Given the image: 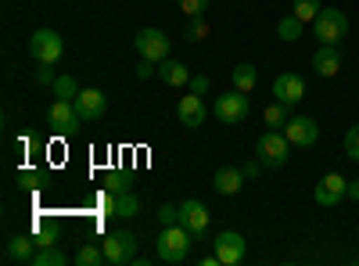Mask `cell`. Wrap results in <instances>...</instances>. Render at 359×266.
Listing matches in <instances>:
<instances>
[{
    "label": "cell",
    "instance_id": "obj_1",
    "mask_svg": "<svg viewBox=\"0 0 359 266\" xmlns=\"http://www.w3.org/2000/svg\"><path fill=\"white\" fill-rule=\"evenodd\" d=\"M255 155H259L262 166L280 169L291 159V140L284 137V130H262L259 133V144H255Z\"/></svg>",
    "mask_w": 359,
    "mask_h": 266
},
{
    "label": "cell",
    "instance_id": "obj_2",
    "mask_svg": "<svg viewBox=\"0 0 359 266\" xmlns=\"http://www.w3.org/2000/svg\"><path fill=\"white\" fill-rule=\"evenodd\" d=\"M191 241H194V234L184 223L162 227V234H158V259L162 262H184L187 252H191Z\"/></svg>",
    "mask_w": 359,
    "mask_h": 266
},
{
    "label": "cell",
    "instance_id": "obj_3",
    "mask_svg": "<svg viewBox=\"0 0 359 266\" xmlns=\"http://www.w3.org/2000/svg\"><path fill=\"white\" fill-rule=\"evenodd\" d=\"M212 115L223 123V126H241L248 123V115H252V101L245 91H230V94H219L212 101Z\"/></svg>",
    "mask_w": 359,
    "mask_h": 266
},
{
    "label": "cell",
    "instance_id": "obj_4",
    "mask_svg": "<svg viewBox=\"0 0 359 266\" xmlns=\"http://www.w3.org/2000/svg\"><path fill=\"white\" fill-rule=\"evenodd\" d=\"M101 248H104V259H108L111 266H130V262L140 259V238H137V234H130V230L108 234Z\"/></svg>",
    "mask_w": 359,
    "mask_h": 266
},
{
    "label": "cell",
    "instance_id": "obj_5",
    "mask_svg": "<svg viewBox=\"0 0 359 266\" xmlns=\"http://www.w3.org/2000/svg\"><path fill=\"white\" fill-rule=\"evenodd\" d=\"M345 33H348V15L338 11V8H323V11L316 15V22H313V36H316L320 44L341 47Z\"/></svg>",
    "mask_w": 359,
    "mask_h": 266
},
{
    "label": "cell",
    "instance_id": "obj_6",
    "mask_svg": "<svg viewBox=\"0 0 359 266\" xmlns=\"http://www.w3.org/2000/svg\"><path fill=\"white\" fill-rule=\"evenodd\" d=\"M29 54H33L40 65H57L65 54V40L57 36L54 29H36V33L29 36Z\"/></svg>",
    "mask_w": 359,
    "mask_h": 266
},
{
    "label": "cell",
    "instance_id": "obj_7",
    "mask_svg": "<svg viewBox=\"0 0 359 266\" xmlns=\"http://www.w3.org/2000/svg\"><path fill=\"white\" fill-rule=\"evenodd\" d=\"M212 245H216V255H219L223 266H237V262L245 259V252H248L245 234H237V230H219L216 238H212Z\"/></svg>",
    "mask_w": 359,
    "mask_h": 266
},
{
    "label": "cell",
    "instance_id": "obj_8",
    "mask_svg": "<svg viewBox=\"0 0 359 266\" xmlns=\"http://www.w3.org/2000/svg\"><path fill=\"white\" fill-rule=\"evenodd\" d=\"M284 137L291 140V147H313L320 140V126L309 115H291L287 126H284Z\"/></svg>",
    "mask_w": 359,
    "mask_h": 266
},
{
    "label": "cell",
    "instance_id": "obj_9",
    "mask_svg": "<svg viewBox=\"0 0 359 266\" xmlns=\"http://www.w3.org/2000/svg\"><path fill=\"white\" fill-rule=\"evenodd\" d=\"M133 47H137L140 58H151V62H165L169 58V40H165L162 29H140Z\"/></svg>",
    "mask_w": 359,
    "mask_h": 266
},
{
    "label": "cell",
    "instance_id": "obj_10",
    "mask_svg": "<svg viewBox=\"0 0 359 266\" xmlns=\"http://www.w3.org/2000/svg\"><path fill=\"white\" fill-rule=\"evenodd\" d=\"M306 98V79L298 76V72H280L277 79H273V101H280V105H298Z\"/></svg>",
    "mask_w": 359,
    "mask_h": 266
},
{
    "label": "cell",
    "instance_id": "obj_11",
    "mask_svg": "<svg viewBox=\"0 0 359 266\" xmlns=\"http://www.w3.org/2000/svg\"><path fill=\"white\" fill-rule=\"evenodd\" d=\"M76 112L83 115V123H97L108 112V98L97 91V86H86V91L76 94Z\"/></svg>",
    "mask_w": 359,
    "mask_h": 266
},
{
    "label": "cell",
    "instance_id": "obj_12",
    "mask_svg": "<svg viewBox=\"0 0 359 266\" xmlns=\"http://www.w3.org/2000/svg\"><path fill=\"white\" fill-rule=\"evenodd\" d=\"M47 119H50V126H54L57 133H72V130L83 123V115L76 112V101H62V98H57V101L47 108Z\"/></svg>",
    "mask_w": 359,
    "mask_h": 266
},
{
    "label": "cell",
    "instance_id": "obj_13",
    "mask_svg": "<svg viewBox=\"0 0 359 266\" xmlns=\"http://www.w3.org/2000/svg\"><path fill=\"white\" fill-rule=\"evenodd\" d=\"M345 194H348V180H345L341 173H327L323 180L316 184V191H313L316 205H338Z\"/></svg>",
    "mask_w": 359,
    "mask_h": 266
},
{
    "label": "cell",
    "instance_id": "obj_14",
    "mask_svg": "<svg viewBox=\"0 0 359 266\" xmlns=\"http://www.w3.org/2000/svg\"><path fill=\"white\" fill-rule=\"evenodd\" d=\"M180 223H184L191 234H194V241H201L205 238V230H208V209H205V205L201 201H184V205H180Z\"/></svg>",
    "mask_w": 359,
    "mask_h": 266
},
{
    "label": "cell",
    "instance_id": "obj_15",
    "mask_svg": "<svg viewBox=\"0 0 359 266\" xmlns=\"http://www.w3.org/2000/svg\"><path fill=\"white\" fill-rule=\"evenodd\" d=\"M176 115H180V123H184L187 130H198L201 123H205V115H208V108H205V101H201V94H184L180 98V105H176Z\"/></svg>",
    "mask_w": 359,
    "mask_h": 266
},
{
    "label": "cell",
    "instance_id": "obj_16",
    "mask_svg": "<svg viewBox=\"0 0 359 266\" xmlns=\"http://www.w3.org/2000/svg\"><path fill=\"white\" fill-rule=\"evenodd\" d=\"M313 69H316V76H323V79L338 76V72H341V47L320 44V51L313 54Z\"/></svg>",
    "mask_w": 359,
    "mask_h": 266
},
{
    "label": "cell",
    "instance_id": "obj_17",
    "mask_svg": "<svg viewBox=\"0 0 359 266\" xmlns=\"http://www.w3.org/2000/svg\"><path fill=\"white\" fill-rule=\"evenodd\" d=\"M212 187H216V194H237V191L245 187V173L237 169V166H223L212 176Z\"/></svg>",
    "mask_w": 359,
    "mask_h": 266
},
{
    "label": "cell",
    "instance_id": "obj_18",
    "mask_svg": "<svg viewBox=\"0 0 359 266\" xmlns=\"http://www.w3.org/2000/svg\"><path fill=\"white\" fill-rule=\"evenodd\" d=\"M158 79L165 86H187L191 83V69L184 62H176V58H165V62H158Z\"/></svg>",
    "mask_w": 359,
    "mask_h": 266
},
{
    "label": "cell",
    "instance_id": "obj_19",
    "mask_svg": "<svg viewBox=\"0 0 359 266\" xmlns=\"http://www.w3.org/2000/svg\"><path fill=\"white\" fill-rule=\"evenodd\" d=\"M4 255H8L11 262H33V255H36V238H29V234H18V238L8 241Z\"/></svg>",
    "mask_w": 359,
    "mask_h": 266
},
{
    "label": "cell",
    "instance_id": "obj_20",
    "mask_svg": "<svg viewBox=\"0 0 359 266\" xmlns=\"http://www.w3.org/2000/svg\"><path fill=\"white\" fill-rule=\"evenodd\" d=\"M137 213H140V198H137L133 191H123V194H115L111 216H123V220H130V216H137Z\"/></svg>",
    "mask_w": 359,
    "mask_h": 266
},
{
    "label": "cell",
    "instance_id": "obj_21",
    "mask_svg": "<svg viewBox=\"0 0 359 266\" xmlns=\"http://www.w3.org/2000/svg\"><path fill=\"white\" fill-rule=\"evenodd\" d=\"M302 29H306V22H302V18L284 15V18L277 22V36H280L284 44H294V40H302Z\"/></svg>",
    "mask_w": 359,
    "mask_h": 266
},
{
    "label": "cell",
    "instance_id": "obj_22",
    "mask_svg": "<svg viewBox=\"0 0 359 266\" xmlns=\"http://www.w3.org/2000/svg\"><path fill=\"white\" fill-rule=\"evenodd\" d=\"M255 83H259V72H255V65L241 62V65L233 69V91H245V94H252V91H255Z\"/></svg>",
    "mask_w": 359,
    "mask_h": 266
},
{
    "label": "cell",
    "instance_id": "obj_23",
    "mask_svg": "<svg viewBox=\"0 0 359 266\" xmlns=\"http://www.w3.org/2000/svg\"><path fill=\"white\" fill-rule=\"evenodd\" d=\"M287 105H280V101H273V105H266V112H262V123L269 126V130H284L287 126Z\"/></svg>",
    "mask_w": 359,
    "mask_h": 266
},
{
    "label": "cell",
    "instance_id": "obj_24",
    "mask_svg": "<svg viewBox=\"0 0 359 266\" xmlns=\"http://www.w3.org/2000/svg\"><path fill=\"white\" fill-rule=\"evenodd\" d=\"M65 262H69V255L57 248V245H50V248H40L29 266H65Z\"/></svg>",
    "mask_w": 359,
    "mask_h": 266
},
{
    "label": "cell",
    "instance_id": "obj_25",
    "mask_svg": "<svg viewBox=\"0 0 359 266\" xmlns=\"http://www.w3.org/2000/svg\"><path fill=\"white\" fill-rule=\"evenodd\" d=\"M323 11V4H320V0H294V4H291V15L294 18H302L306 25L309 22H316V15Z\"/></svg>",
    "mask_w": 359,
    "mask_h": 266
},
{
    "label": "cell",
    "instance_id": "obj_26",
    "mask_svg": "<svg viewBox=\"0 0 359 266\" xmlns=\"http://www.w3.org/2000/svg\"><path fill=\"white\" fill-rule=\"evenodd\" d=\"M50 94H54V98H62V101H76L79 86H76V79H72V76H57V79H54V86H50Z\"/></svg>",
    "mask_w": 359,
    "mask_h": 266
},
{
    "label": "cell",
    "instance_id": "obj_27",
    "mask_svg": "<svg viewBox=\"0 0 359 266\" xmlns=\"http://www.w3.org/2000/svg\"><path fill=\"white\" fill-rule=\"evenodd\" d=\"M76 262H79V266H101V262H108V259H104V248L83 245V248L76 252Z\"/></svg>",
    "mask_w": 359,
    "mask_h": 266
},
{
    "label": "cell",
    "instance_id": "obj_28",
    "mask_svg": "<svg viewBox=\"0 0 359 266\" xmlns=\"http://www.w3.org/2000/svg\"><path fill=\"white\" fill-rule=\"evenodd\" d=\"M205 36H208V22H205V15H201V18H191V22H187V29H184V40L201 44Z\"/></svg>",
    "mask_w": 359,
    "mask_h": 266
},
{
    "label": "cell",
    "instance_id": "obj_29",
    "mask_svg": "<svg viewBox=\"0 0 359 266\" xmlns=\"http://www.w3.org/2000/svg\"><path fill=\"white\" fill-rule=\"evenodd\" d=\"M180 11H184L187 18H201L208 11V0H180Z\"/></svg>",
    "mask_w": 359,
    "mask_h": 266
},
{
    "label": "cell",
    "instance_id": "obj_30",
    "mask_svg": "<svg viewBox=\"0 0 359 266\" xmlns=\"http://www.w3.org/2000/svg\"><path fill=\"white\" fill-rule=\"evenodd\" d=\"M345 155L359 162V126H348V133H345Z\"/></svg>",
    "mask_w": 359,
    "mask_h": 266
},
{
    "label": "cell",
    "instance_id": "obj_31",
    "mask_svg": "<svg viewBox=\"0 0 359 266\" xmlns=\"http://www.w3.org/2000/svg\"><path fill=\"white\" fill-rule=\"evenodd\" d=\"M50 245H57V227H40V234H36V248H50Z\"/></svg>",
    "mask_w": 359,
    "mask_h": 266
},
{
    "label": "cell",
    "instance_id": "obj_32",
    "mask_svg": "<svg viewBox=\"0 0 359 266\" xmlns=\"http://www.w3.org/2000/svg\"><path fill=\"white\" fill-rule=\"evenodd\" d=\"M158 223H162V227L180 223V205H162V209H158Z\"/></svg>",
    "mask_w": 359,
    "mask_h": 266
},
{
    "label": "cell",
    "instance_id": "obj_33",
    "mask_svg": "<svg viewBox=\"0 0 359 266\" xmlns=\"http://www.w3.org/2000/svg\"><path fill=\"white\" fill-rule=\"evenodd\" d=\"M104 184H108V191H111V194L130 191V184H126V176H123V173H108V180H104Z\"/></svg>",
    "mask_w": 359,
    "mask_h": 266
},
{
    "label": "cell",
    "instance_id": "obj_34",
    "mask_svg": "<svg viewBox=\"0 0 359 266\" xmlns=\"http://www.w3.org/2000/svg\"><path fill=\"white\" fill-rule=\"evenodd\" d=\"M158 72V62H151V58H140V65H137V79H151Z\"/></svg>",
    "mask_w": 359,
    "mask_h": 266
},
{
    "label": "cell",
    "instance_id": "obj_35",
    "mask_svg": "<svg viewBox=\"0 0 359 266\" xmlns=\"http://www.w3.org/2000/svg\"><path fill=\"white\" fill-rule=\"evenodd\" d=\"M241 173H245V180H255V176L262 173V162H259V159H248V162L241 166Z\"/></svg>",
    "mask_w": 359,
    "mask_h": 266
},
{
    "label": "cell",
    "instance_id": "obj_36",
    "mask_svg": "<svg viewBox=\"0 0 359 266\" xmlns=\"http://www.w3.org/2000/svg\"><path fill=\"white\" fill-rule=\"evenodd\" d=\"M208 86H212V83H208V76H191V91H194V94L205 98V94H208Z\"/></svg>",
    "mask_w": 359,
    "mask_h": 266
},
{
    "label": "cell",
    "instance_id": "obj_37",
    "mask_svg": "<svg viewBox=\"0 0 359 266\" xmlns=\"http://www.w3.org/2000/svg\"><path fill=\"white\" fill-rule=\"evenodd\" d=\"M54 79H57V76L50 72V65H43V69H36V83H40V86H54Z\"/></svg>",
    "mask_w": 359,
    "mask_h": 266
},
{
    "label": "cell",
    "instance_id": "obj_38",
    "mask_svg": "<svg viewBox=\"0 0 359 266\" xmlns=\"http://www.w3.org/2000/svg\"><path fill=\"white\" fill-rule=\"evenodd\" d=\"M345 198H355L359 201V180H348V194Z\"/></svg>",
    "mask_w": 359,
    "mask_h": 266
}]
</instances>
